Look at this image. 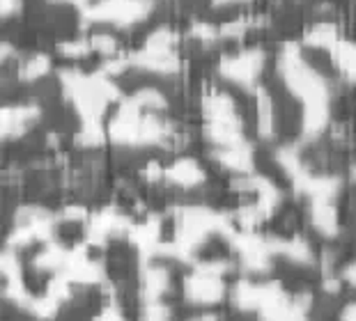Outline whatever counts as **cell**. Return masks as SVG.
<instances>
[{
	"label": "cell",
	"mask_w": 356,
	"mask_h": 321,
	"mask_svg": "<svg viewBox=\"0 0 356 321\" xmlns=\"http://www.w3.org/2000/svg\"><path fill=\"white\" fill-rule=\"evenodd\" d=\"M264 63H267V53L257 49V46H248V49L228 53V56L218 60V76L234 88L257 92L260 90L257 85H260Z\"/></svg>",
	"instance_id": "7a4b0ae2"
},
{
	"label": "cell",
	"mask_w": 356,
	"mask_h": 321,
	"mask_svg": "<svg viewBox=\"0 0 356 321\" xmlns=\"http://www.w3.org/2000/svg\"><path fill=\"white\" fill-rule=\"evenodd\" d=\"M51 72V58L47 53H30L26 58H19V79L26 83L40 81L42 76Z\"/></svg>",
	"instance_id": "8992f818"
},
{
	"label": "cell",
	"mask_w": 356,
	"mask_h": 321,
	"mask_svg": "<svg viewBox=\"0 0 356 321\" xmlns=\"http://www.w3.org/2000/svg\"><path fill=\"white\" fill-rule=\"evenodd\" d=\"M40 110L35 106L28 104H19V106H10L3 113V129L7 138H19L24 131H28V126L37 120Z\"/></svg>",
	"instance_id": "277c9868"
},
{
	"label": "cell",
	"mask_w": 356,
	"mask_h": 321,
	"mask_svg": "<svg viewBox=\"0 0 356 321\" xmlns=\"http://www.w3.org/2000/svg\"><path fill=\"white\" fill-rule=\"evenodd\" d=\"M154 0H92L86 5L83 19L90 26L111 30H129L149 19Z\"/></svg>",
	"instance_id": "6da1fadb"
},
{
	"label": "cell",
	"mask_w": 356,
	"mask_h": 321,
	"mask_svg": "<svg viewBox=\"0 0 356 321\" xmlns=\"http://www.w3.org/2000/svg\"><path fill=\"white\" fill-rule=\"evenodd\" d=\"M253 3V0H211V7H216V10H225V7H239V5H248Z\"/></svg>",
	"instance_id": "52a82bcc"
},
{
	"label": "cell",
	"mask_w": 356,
	"mask_h": 321,
	"mask_svg": "<svg viewBox=\"0 0 356 321\" xmlns=\"http://www.w3.org/2000/svg\"><path fill=\"white\" fill-rule=\"evenodd\" d=\"M65 3H83V5H88V0H65Z\"/></svg>",
	"instance_id": "ba28073f"
},
{
	"label": "cell",
	"mask_w": 356,
	"mask_h": 321,
	"mask_svg": "<svg viewBox=\"0 0 356 321\" xmlns=\"http://www.w3.org/2000/svg\"><path fill=\"white\" fill-rule=\"evenodd\" d=\"M165 179L181 188H195L204 181V170L195 158H177L170 167H165Z\"/></svg>",
	"instance_id": "3957f363"
},
{
	"label": "cell",
	"mask_w": 356,
	"mask_h": 321,
	"mask_svg": "<svg viewBox=\"0 0 356 321\" xmlns=\"http://www.w3.org/2000/svg\"><path fill=\"white\" fill-rule=\"evenodd\" d=\"M329 56L333 60V67L338 69V74L350 83H356V40L343 37Z\"/></svg>",
	"instance_id": "5b68a950"
}]
</instances>
